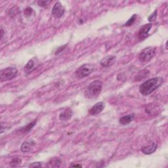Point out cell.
<instances>
[{
	"instance_id": "1",
	"label": "cell",
	"mask_w": 168,
	"mask_h": 168,
	"mask_svg": "<svg viewBox=\"0 0 168 168\" xmlns=\"http://www.w3.org/2000/svg\"><path fill=\"white\" fill-rule=\"evenodd\" d=\"M163 82L162 77H155L143 82L139 86V92L143 96H148L160 87Z\"/></svg>"
},
{
	"instance_id": "2",
	"label": "cell",
	"mask_w": 168,
	"mask_h": 168,
	"mask_svg": "<svg viewBox=\"0 0 168 168\" xmlns=\"http://www.w3.org/2000/svg\"><path fill=\"white\" fill-rule=\"evenodd\" d=\"M102 89V82L100 80H95L89 84L85 89V96L88 99L96 98L101 93Z\"/></svg>"
},
{
	"instance_id": "3",
	"label": "cell",
	"mask_w": 168,
	"mask_h": 168,
	"mask_svg": "<svg viewBox=\"0 0 168 168\" xmlns=\"http://www.w3.org/2000/svg\"><path fill=\"white\" fill-rule=\"evenodd\" d=\"M156 48L153 47H148L145 48L139 55V60L142 63H148L156 55Z\"/></svg>"
},
{
	"instance_id": "4",
	"label": "cell",
	"mask_w": 168,
	"mask_h": 168,
	"mask_svg": "<svg viewBox=\"0 0 168 168\" xmlns=\"http://www.w3.org/2000/svg\"><path fill=\"white\" fill-rule=\"evenodd\" d=\"M95 70V65L93 64H85L75 71V76L77 78L81 79L89 76Z\"/></svg>"
},
{
	"instance_id": "5",
	"label": "cell",
	"mask_w": 168,
	"mask_h": 168,
	"mask_svg": "<svg viewBox=\"0 0 168 168\" xmlns=\"http://www.w3.org/2000/svg\"><path fill=\"white\" fill-rule=\"evenodd\" d=\"M18 74V70L14 67H8L1 70L0 80L2 82L11 80L15 78Z\"/></svg>"
},
{
	"instance_id": "6",
	"label": "cell",
	"mask_w": 168,
	"mask_h": 168,
	"mask_svg": "<svg viewBox=\"0 0 168 168\" xmlns=\"http://www.w3.org/2000/svg\"><path fill=\"white\" fill-rule=\"evenodd\" d=\"M64 13H65V9L63 8L61 3L60 2H57L52 9V15L57 19H60L64 15Z\"/></svg>"
},
{
	"instance_id": "7",
	"label": "cell",
	"mask_w": 168,
	"mask_h": 168,
	"mask_svg": "<svg viewBox=\"0 0 168 168\" xmlns=\"http://www.w3.org/2000/svg\"><path fill=\"white\" fill-rule=\"evenodd\" d=\"M152 28V24L149 23V24H145L144 26H142L140 30L139 31V33L137 35V37L139 38V40H144L145 39H146V38L148 37V33L150 30H151Z\"/></svg>"
},
{
	"instance_id": "8",
	"label": "cell",
	"mask_w": 168,
	"mask_h": 168,
	"mask_svg": "<svg viewBox=\"0 0 168 168\" xmlns=\"http://www.w3.org/2000/svg\"><path fill=\"white\" fill-rule=\"evenodd\" d=\"M157 147H158L157 143H156L154 142L151 141L149 142L148 144L145 145L144 146H142L141 151L142 153L145 154L149 155L154 152L156 151Z\"/></svg>"
},
{
	"instance_id": "9",
	"label": "cell",
	"mask_w": 168,
	"mask_h": 168,
	"mask_svg": "<svg viewBox=\"0 0 168 168\" xmlns=\"http://www.w3.org/2000/svg\"><path fill=\"white\" fill-rule=\"evenodd\" d=\"M105 107V104L103 102H98L95 105L93 106L89 110V114L92 116L98 115L99 114L102 112Z\"/></svg>"
},
{
	"instance_id": "10",
	"label": "cell",
	"mask_w": 168,
	"mask_h": 168,
	"mask_svg": "<svg viewBox=\"0 0 168 168\" xmlns=\"http://www.w3.org/2000/svg\"><path fill=\"white\" fill-rule=\"evenodd\" d=\"M116 57L114 55H108L104 57L100 62L101 65L104 68H108L112 66L115 61Z\"/></svg>"
},
{
	"instance_id": "11",
	"label": "cell",
	"mask_w": 168,
	"mask_h": 168,
	"mask_svg": "<svg viewBox=\"0 0 168 168\" xmlns=\"http://www.w3.org/2000/svg\"><path fill=\"white\" fill-rule=\"evenodd\" d=\"M35 145V142L34 140H30L28 141H25L24 142L23 145H21L20 150L23 152H28V151H30V150L32 146H34Z\"/></svg>"
},
{
	"instance_id": "12",
	"label": "cell",
	"mask_w": 168,
	"mask_h": 168,
	"mask_svg": "<svg viewBox=\"0 0 168 168\" xmlns=\"http://www.w3.org/2000/svg\"><path fill=\"white\" fill-rule=\"evenodd\" d=\"M72 116V112L71 109L67 108L64 110L59 114V119L61 121H67L70 120Z\"/></svg>"
},
{
	"instance_id": "13",
	"label": "cell",
	"mask_w": 168,
	"mask_h": 168,
	"mask_svg": "<svg viewBox=\"0 0 168 168\" xmlns=\"http://www.w3.org/2000/svg\"><path fill=\"white\" fill-rule=\"evenodd\" d=\"M134 118H135V114H131L121 117L119 121L121 125H127L129 124H130L131 121L134 120Z\"/></svg>"
},
{
	"instance_id": "14",
	"label": "cell",
	"mask_w": 168,
	"mask_h": 168,
	"mask_svg": "<svg viewBox=\"0 0 168 168\" xmlns=\"http://www.w3.org/2000/svg\"><path fill=\"white\" fill-rule=\"evenodd\" d=\"M34 66H35V63L34 60L32 59L30 60L24 66V72L27 74H29L30 73H31L32 71L34 69Z\"/></svg>"
},
{
	"instance_id": "15",
	"label": "cell",
	"mask_w": 168,
	"mask_h": 168,
	"mask_svg": "<svg viewBox=\"0 0 168 168\" xmlns=\"http://www.w3.org/2000/svg\"><path fill=\"white\" fill-rule=\"evenodd\" d=\"M36 122H37V121L36 120H34L33 122H31L29 124H28L27 126H24L23 128H21L19 131L20 132V133H28V132H30L31 131L32 129L35 126V124H36Z\"/></svg>"
},
{
	"instance_id": "16",
	"label": "cell",
	"mask_w": 168,
	"mask_h": 168,
	"mask_svg": "<svg viewBox=\"0 0 168 168\" xmlns=\"http://www.w3.org/2000/svg\"><path fill=\"white\" fill-rule=\"evenodd\" d=\"M148 73H149V71L147 70H144L141 71V72H139L138 73L136 77H135V81H140L142 79H144V78H145L148 76Z\"/></svg>"
},
{
	"instance_id": "17",
	"label": "cell",
	"mask_w": 168,
	"mask_h": 168,
	"mask_svg": "<svg viewBox=\"0 0 168 168\" xmlns=\"http://www.w3.org/2000/svg\"><path fill=\"white\" fill-rule=\"evenodd\" d=\"M50 167H59L61 163V160L59 158H53L49 162Z\"/></svg>"
},
{
	"instance_id": "18",
	"label": "cell",
	"mask_w": 168,
	"mask_h": 168,
	"mask_svg": "<svg viewBox=\"0 0 168 168\" xmlns=\"http://www.w3.org/2000/svg\"><path fill=\"white\" fill-rule=\"evenodd\" d=\"M21 163H22V160L19 158H15L11 161L10 166L13 167H15L19 166Z\"/></svg>"
},
{
	"instance_id": "19",
	"label": "cell",
	"mask_w": 168,
	"mask_h": 168,
	"mask_svg": "<svg viewBox=\"0 0 168 168\" xmlns=\"http://www.w3.org/2000/svg\"><path fill=\"white\" fill-rule=\"evenodd\" d=\"M136 19H137V15H133L126 23V24H125V26H131V25L135 23V20H136Z\"/></svg>"
},
{
	"instance_id": "20",
	"label": "cell",
	"mask_w": 168,
	"mask_h": 168,
	"mask_svg": "<svg viewBox=\"0 0 168 168\" xmlns=\"http://www.w3.org/2000/svg\"><path fill=\"white\" fill-rule=\"evenodd\" d=\"M157 12H158V11L155 10L154 12L152 13L151 15L148 17V20L150 22H153V21L156 20V19H157Z\"/></svg>"
},
{
	"instance_id": "21",
	"label": "cell",
	"mask_w": 168,
	"mask_h": 168,
	"mask_svg": "<svg viewBox=\"0 0 168 168\" xmlns=\"http://www.w3.org/2000/svg\"><path fill=\"white\" fill-rule=\"evenodd\" d=\"M50 3H51V1H39L38 4L41 8H47Z\"/></svg>"
},
{
	"instance_id": "22",
	"label": "cell",
	"mask_w": 168,
	"mask_h": 168,
	"mask_svg": "<svg viewBox=\"0 0 168 168\" xmlns=\"http://www.w3.org/2000/svg\"><path fill=\"white\" fill-rule=\"evenodd\" d=\"M32 12H33V9L30 8H27L26 9H24V14L26 17H30Z\"/></svg>"
},
{
	"instance_id": "23",
	"label": "cell",
	"mask_w": 168,
	"mask_h": 168,
	"mask_svg": "<svg viewBox=\"0 0 168 168\" xmlns=\"http://www.w3.org/2000/svg\"><path fill=\"white\" fill-rule=\"evenodd\" d=\"M66 46H67V45H64V46H62V47H59L58 49H57V51H56V52H55V55H57L60 54V53L63 51V49H65V47H66Z\"/></svg>"
},
{
	"instance_id": "24",
	"label": "cell",
	"mask_w": 168,
	"mask_h": 168,
	"mask_svg": "<svg viewBox=\"0 0 168 168\" xmlns=\"http://www.w3.org/2000/svg\"><path fill=\"white\" fill-rule=\"evenodd\" d=\"M29 167H41V165L40 162H34L33 163H31L30 165H29Z\"/></svg>"
},
{
	"instance_id": "25",
	"label": "cell",
	"mask_w": 168,
	"mask_h": 168,
	"mask_svg": "<svg viewBox=\"0 0 168 168\" xmlns=\"http://www.w3.org/2000/svg\"><path fill=\"white\" fill-rule=\"evenodd\" d=\"M3 33H4V32H3V28H1V40H2V39L3 37Z\"/></svg>"
},
{
	"instance_id": "26",
	"label": "cell",
	"mask_w": 168,
	"mask_h": 168,
	"mask_svg": "<svg viewBox=\"0 0 168 168\" xmlns=\"http://www.w3.org/2000/svg\"><path fill=\"white\" fill-rule=\"evenodd\" d=\"M70 167H81L82 166L81 165H80V164H78V165H74H74H71Z\"/></svg>"
}]
</instances>
